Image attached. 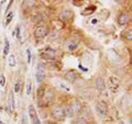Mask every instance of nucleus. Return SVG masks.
<instances>
[{
    "instance_id": "obj_1",
    "label": "nucleus",
    "mask_w": 132,
    "mask_h": 124,
    "mask_svg": "<svg viewBox=\"0 0 132 124\" xmlns=\"http://www.w3.org/2000/svg\"><path fill=\"white\" fill-rule=\"evenodd\" d=\"M52 115L53 118L59 120V121H62V120H64L65 118V114H64V108L61 105H55L54 108L52 110Z\"/></svg>"
},
{
    "instance_id": "obj_2",
    "label": "nucleus",
    "mask_w": 132,
    "mask_h": 124,
    "mask_svg": "<svg viewBox=\"0 0 132 124\" xmlns=\"http://www.w3.org/2000/svg\"><path fill=\"white\" fill-rule=\"evenodd\" d=\"M96 111L98 112V114L100 115L101 118H105L107 115V112H108V105L107 103L104 101H99L96 104Z\"/></svg>"
},
{
    "instance_id": "obj_3",
    "label": "nucleus",
    "mask_w": 132,
    "mask_h": 124,
    "mask_svg": "<svg viewBox=\"0 0 132 124\" xmlns=\"http://www.w3.org/2000/svg\"><path fill=\"white\" fill-rule=\"evenodd\" d=\"M47 33H48V31L46 28L43 25H39V26H36L34 30V36L36 39H43L47 35Z\"/></svg>"
},
{
    "instance_id": "obj_4",
    "label": "nucleus",
    "mask_w": 132,
    "mask_h": 124,
    "mask_svg": "<svg viewBox=\"0 0 132 124\" xmlns=\"http://www.w3.org/2000/svg\"><path fill=\"white\" fill-rule=\"evenodd\" d=\"M55 55H56V52L54 51V49H52V48H45L44 51L42 52V54H41V56H42L44 59H47V60L54 59Z\"/></svg>"
},
{
    "instance_id": "obj_5",
    "label": "nucleus",
    "mask_w": 132,
    "mask_h": 124,
    "mask_svg": "<svg viewBox=\"0 0 132 124\" xmlns=\"http://www.w3.org/2000/svg\"><path fill=\"white\" fill-rule=\"evenodd\" d=\"M53 98H54V92L52 90H46L43 93V96L41 97V101H43L42 104H48L53 100Z\"/></svg>"
},
{
    "instance_id": "obj_6",
    "label": "nucleus",
    "mask_w": 132,
    "mask_h": 124,
    "mask_svg": "<svg viewBox=\"0 0 132 124\" xmlns=\"http://www.w3.org/2000/svg\"><path fill=\"white\" fill-rule=\"evenodd\" d=\"M45 76H46V74H45V68L43 66H38V69H36V81L39 82H42L44 79H45Z\"/></svg>"
},
{
    "instance_id": "obj_7",
    "label": "nucleus",
    "mask_w": 132,
    "mask_h": 124,
    "mask_svg": "<svg viewBox=\"0 0 132 124\" xmlns=\"http://www.w3.org/2000/svg\"><path fill=\"white\" fill-rule=\"evenodd\" d=\"M109 87L112 91H117L119 88V79L116 77H110L109 78Z\"/></svg>"
},
{
    "instance_id": "obj_8",
    "label": "nucleus",
    "mask_w": 132,
    "mask_h": 124,
    "mask_svg": "<svg viewBox=\"0 0 132 124\" xmlns=\"http://www.w3.org/2000/svg\"><path fill=\"white\" fill-rule=\"evenodd\" d=\"M130 21V15L128 13H122L120 16H119V20H118V23L120 25H126Z\"/></svg>"
},
{
    "instance_id": "obj_9",
    "label": "nucleus",
    "mask_w": 132,
    "mask_h": 124,
    "mask_svg": "<svg viewBox=\"0 0 132 124\" xmlns=\"http://www.w3.org/2000/svg\"><path fill=\"white\" fill-rule=\"evenodd\" d=\"M54 85H55V87H57L59 89H61V90H63V91H71V87H68L66 84H64L63 81H61V80H56L55 82H54Z\"/></svg>"
},
{
    "instance_id": "obj_10",
    "label": "nucleus",
    "mask_w": 132,
    "mask_h": 124,
    "mask_svg": "<svg viewBox=\"0 0 132 124\" xmlns=\"http://www.w3.org/2000/svg\"><path fill=\"white\" fill-rule=\"evenodd\" d=\"M96 87H97V89L99 90L100 92H104L105 90H106V84H105V80L102 79V78H97V80H96Z\"/></svg>"
},
{
    "instance_id": "obj_11",
    "label": "nucleus",
    "mask_w": 132,
    "mask_h": 124,
    "mask_svg": "<svg viewBox=\"0 0 132 124\" xmlns=\"http://www.w3.org/2000/svg\"><path fill=\"white\" fill-rule=\"evenodd\" d=\"M65 78H66V80H67V81H69V82H74V81L76 80V78H77V74H76V72L69 70V72L66 73Z\"/></svg>"
},
{
    "instance_id": "obj_12",
    "label": "nucleus",
    "mask_w": 132,
    "mask_h": 124,
    "mask_svg": "<svg viewBox=\"0 0 132 124\" xmlns=\"http://www.w3.org/2000/svg\"><path fill=\"white\" fill-rule=\"evenodd\" d=\"M59 18L60 20H62V21H66V20H69L72 18V12L71 11H68V10H66V11H62L60 15H59Z\"/></svg>"
},
{
    "instance_id": "obj_13",
    "label": "nucleus",
    "mask_w": 132,
    "mask_h": 124,
    "mask_svg": "<svg viewBox=\"0 0 132 124\" xmlns=\"http://www.w3.org/2000/svg\"><path fill=\"white\" fill-rule=\"evenodd\" d=\"M72 108H73V110H74V113H80L81 111H82V107H81V104H80V102L78 101V100H75L73 102V105H72Z\"/></svg>"
},
{
    "instance_id": "obj_14",
    "label": "nucleus",
    "mask_w": 132,
    "mask_h": 124,
    "mask_svg": "<svg viewBox=\"0 0 132 124\" xmlns=\"http://www.w3.org/2000/svg\"><path fill=\"white\" fill-rule=\"evenodd\" d=\"M8 102H9V110L13 111L15 108V104H14V96H13V91H11L9 93V98H8Z\"/></svg>"
},
{
    "instance_id": "obj_15",
    "label": "nucleus",
    "mask_w": 132,
    "mask_h": 124,
    "mask_svg": "<svg viewBox=\"0 0 132 124\" xmlns=\"http://www.w3.org/2000/svg\"><path fill=\"white\" fill-rule=\"evenodd\" d=\"M64 114H65V117H67V118H73L74 115H75V113H74V110L71 105H68V107H66V108L64 109Z\"/></svg>"
},
{
    "instance_id": "obj_16",
    "label": "nucleus",
    "mask_w": 132,
    "mask_h": 124,
    "mask_svg": "<svg viewBox=\"0 0 132 124\" xmlns=\"http://www.w3.org/2000/svg\"><path fill=\"white\" fill-rule=\"evenodd\" d=\"M29 114H30L31 119H34V118H36V117H38V114H36V111H35V109L33 108L32 105H30V107H29Z\"/></svg>"
},
{
    "instance_id": "obj_17",
    "label": "nucleus",
    "mask_w": 132,
    "mask_h": 124,
    "mask_svg": "<svg viewBox=\"0 0 132 124\" xmlns=\"http://www.w3.org/2000/svg\"><path fill=\"white\" fill-rule=\"evenodd\" d=\"M72 124H88V122L84 118H77L75 119V121H73Z\"/></svg>"
},
{
    "instance_id": "obj_18",
    "label": "nucleus",
    "mask_w": 132,
    "mask_h": 124,
    "mask_svg": "<svg viewBox=\"0 0 132 124\" xmlns=\"http://www.w3.org/2000/svg\"><path fill=\"white\" fill-rule=\"evenodd\" d=\"M5 49H3V54L5 55H8V53H9V48H10V44H9V41L7 39L5 40Z\"/></svg>"
},
{
    "instance_id": "obj_19",
    "label": "nucleus",
    "mask_w": 132,
    "mask_h": 124,
    "mask_svg": "<svg viewBox=\"0 0 132 124\" xmlns=\"http://www.w3.org/2000/svg\"><path fill=\"white\" fill-rule=\"evenodd\" d=\"M9 66L10 67H14L15 66V57H14V55H10L9 56Z\"/></svg>"
},
{
    "instance_id": "obj_20",
    "label": "nucleus",
    "mask_w": 132,
    "mask_h": 124,
    "mask_svg": "<svg viewBox=\"0 0 132 124\" xmlns=\"http://www.w3.org/2000/svg\"><path fill=\"white\" fill-rule=\"evenodd\" d=\"M12 18H13V12H9L8 13V15H7V19H6V25H8L10 22H11V20H12Z\"/></svg>"
},
{
    "instance_id": "obj_21",
    "label": "nucleus",
    "mask_w": 132,
    "mask_h": 124,
    "mask_svg": "<svg viewBox=\"0 0 132 124\" xmlns=\"http://www.w3.org/2000/svg\"><path fill=\"white\" fill-rule=\"evenodd\" d=\"M31 90H32V84H31V81L29 80L27 82V94L28 96H30L31 94Z\"/></svg>"
},
{
    "instance_id": "obj_22",
    "label": "nucleus",
    "mask_w": 132,
    "mask_h": 124,
    "mask_svg": "<svg viewBox=\"0 0 132 124\" xmlns=\"http://www.w3.org/2000/svg\"><path fill=\"white\" fill-rule=\"evenodd\" d=\"M77 47V44L76 43H74V42H69L68 44H67V48L69 49V51H74Z\"/></svg>"
},
{
    "instance_id": "obj_23",
    "label": "nucleus",
    "mask_w": 132,
    "mask_h": 124,
    "mask_svg": "<svg viewBox=\"0 0 132 124\" xmlns=\"http://www.w3.org/2000/svg\"><path fill=\"white\" fill-rule=\"evenodd\" d=\"M95 9H96L95 7H89V8H87V9H86V11L82 12V14H89V13H92V12H94Z\"/></svg>"
},
{
    "instance_id": "obj_24",
    "label": "nucleus",
    "mask_w": 132,
    "mask_h": 124,
    "mask_svg": "<svg viewBox=\"0 0 132 124\" xmlns=\"http://www.w3.org/2000/svg\"><path fill=\"white\" fill-rule=\"evenodd\" d=\"M5 84H6V78H5V76H3V75H1V76H0V86L3 87V86H5Z\"/></svg>"
},
{
    "instance_id": "obj_25",
    "label": "nucleus",
    "mask_w": 132,
    "mask_h": 124,
    "mask_svg": "<svg viewBox=\"0 0 132 124\" xmlns=\"http://www.w3.org/2000/svg\"><path fill=\"white\" fill-rule=\"evenodd\" d=\"M20 91V82L16 81L14 85V92H19Z\"/></svg>"
},
{
    "instance_id": "obj_26",
    "label": "nucleus",
    "mask_w": 132,
    "mask_h": 124,
    "mask_svg": "<svg viewBox=\"0 0 132 124\" xmlns=\"http://www.w3.org/2000/svg\"><path fill=\"white\" fill-rule=\"evenodd\" d=\"M32 124H41V122H40V119L36 117V118H34V119H32Z\"/></svg>"
},
{
    "instance_id": "obj_27",
    "label": "nucleus",
    "mask_w": 132,
    "mask_h": 124,
    "mask_svg": "<svg viewBox=\"0 0 132 124\" xmlns=\"http://www.w3.org/2000/svg\"><path fill=\"white\" fill-rule=\"evenodd\" d=\"M27 55H28V63H31V52L30 49H27Z\"/></svg>"
},
{
    "instance_id": "obj_28",
    "label": "nucleus",
    "mask_w": 132,
    "mask_h": 124,
    "mask_svg": "<svg viewBox=\"0 0 132 124\" xmlns=\"http://www.w3.org/2000/svg\"><path fill=\"white\" fill-rule=\"evenodd\" d=\"M127 39L128 40H131L132 39V31L130 30L129 32H128V34H127Z\"/></svg>"
},
{
    "instance_id": "obj_29",
    "label": "nucleus",
    "mask_w": 132,
    "mask_h": 124,
    "mask_svg": "<svg viewBox=\"0 0 132 124\" xmlns=\"http://www.w3.org/2000/svg\"><path fill=\"white\" fill-rule=\"evenodd\" d=\"M96 22H97V19H94V20H93V21H92V23H94V24H95V23H96Z\"/></svg>"
},
{
    "instance_id": "obj_30",
    "label": "nucleus",
    "mask_w": 132,
    "mask_h": 124,
    "mask_svg": "<svg viewBox=\"0 0 132 124\" xmlns=\"http://www.w3.org/2000/svg\"><path fill=\"white\" fill-rule=\"evenodd\" d=\"M118 124H125V122H123V121H119V123Z\"/></svg>"
},
{
    "instance_id": "obj_31",
    "label": "nucleus",
    "mask_w": 132,
    "mask_h": 124,
    "mask_svg": "<svg viewBox=\"0 0 132 124\" xmlns=\"http://www.w3.org/2000/svg\"><path fill=\"white\" fill-rule=\"evenodd\" d=\"M0 124H5V123H3L2 121H0Z\"/></svg>"
},
{
    "instance_id": "obj_32",
    "label": "nucleus",
    "mask_w": 132,
    "mask_h": 124,
    "mask_svg": "<svg viewBox=\"0 0 132 124\" xmlns=\"http://www.w3.org/2000/svg\"><path fill=\"white\" fill-rule=\"evenodd\" d=\"M47 124H53V123H52V122H48V123H47Z\"/></svg>"
}]
</instances>
